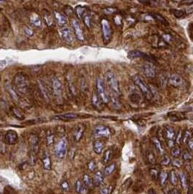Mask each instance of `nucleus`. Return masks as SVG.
<instances>
[{"label":"nucleus","mask_w":193,"mask_h":194,"mask_svg":"<svg viewBox=\"0 0 193 194\" xmlns=\"http://www.w3.org/2000/svg\"><path fill=\"white\" fill-rule=\"evenodd\" d=\"M132 78L134 83L138 86L140 91L142 92L143 95L145 96V98L148 100L151 99L152 98V92L150 91V88L145 83L144 79L138 75H134Z\"/></svg>","instance_id":"f257e3e1"},{"label":"nucleus","mask_w":193,"mask_h":194,"mask_svg":"<svg viewBox=\"0 0 193 194\" xmlns=\"http://www.w3.org/2000/svg\"><path fill=\"white\" fill-rule=\"evenodd\" d=\"M106 80L109 89H111V91H112L114 93H115V94L117 95V96L121 94L119 81H118V80L117 79L115 75L112 72L109 71L106 72Z\"/></svg>","instance_id":"f03ea898"},{"label":"nucleus","mask_w":193,"mask_h":194,"mask_svg":"<svg viewBox=\"0 0 193 194\" xmlns=\"http://www.w3.org/2000/svg\"><path fill=\"white\" fill-rule=\"evenodd\" d=\"M15 86L17 91L20 93H25L29 89V80L27 77L23 74H19L15 77Z\"/></svg>","instance_id":"7ed1b4c3"},{"label":"nucleus","mask_w":193,"mask_h":194,"mask_svg":"<svg viewBox=\"0 0 193 194\" xmlns=\"http://www.w3.org/2000/svg\"><path fill=\"white\" fill-rule=\"evenodd\" d=\"M96 90H97L98 95L101 99L102 102L104 103V104L109 102V93L106 92L105 83L101 78L97 79V81H96Z\"/></svg>","instance_id":"20e7f679"},{"label":"nucleus","mask_w":193,"mask_h":194,"mask_svg":"<svg viewBox=\"0 0 193 194\" xmlns=\"http://www.w3.org/2000/svg\"><path fill=\"white\" fill-rule=\"evenodd\" d=\"M67 149V141L66 137H62L58 143L56 144L55 148V153L58 158H64L66 153Z\"/></svg>","instance_id":"39448f33"},{"label":"nucleus","mask_w":193,"mask_h":194,"mask_svg":"<svg viewBox=\"0 0 193 194\" xmlns=\"http://www.w3.org/2000/svg\"><path fill=\"white\" fill-rule=\"evenodd\" d=\"M101 26L103 40L105 43H108L112 37V28L109 24V22L106 19H103L101 20Z\"/></svg>","instance_id":"423d86ee"},{"label":"nucleus","mask_w":193,"mask_h":194,"mask_svg":"<svg viewBox=\"0 0 193 194\" xmlns=\"http://www.w3.org/2000/svg\"><path fill=\"white\" fill-rule=\"evenodd\" d=\"M52 91L55 98L61 99L64 96V86L58 79L54 78L52 83Z\"/></svg>","instance_id":"0eeeda50"},{"label":"nucleus","mask_w":193,"mask_h":194,"mask_svg":"<svg viewBox=\"0 0 193 194\" xmlns=\"http://www.w3.org/2000/svg\"><path fill=\"white\" fill-rule=\"evenodd\" d=\"M94 135L97 137H106L108 138L110 136V129L106 126L103 125H99L96 126L94 129Z\"/></svg>","instance_id":"6e6552de"},{"label":"nucleus","mask_w":193,"mask_h":194,"mask_svg":"<svg viewBox=\"0 0 193 194\" xmlns=\"http://www.w3.org/2000/svg\"><path fill=\"white\" fill-rule=\"evenodd\" d=\"M143 70H144V75L150 78H153L155 77L156 74H157L155 67L151 63L144 64L143 66Z\"/></svg>","instance_id":"1a4fd4ad"},{"label":"nucleus","mask_w":193,"mask_h":194,"mask_svg":"<svg viewBox=\"0 0 193 194\" xmlns=\"http://www.w3.org/2000/svg\"><path fill=\"white\" fill-rule=\"evenodd\" d=\"M4 138H5L6 142H7L9 145H15L17 143V139H18L17 132L14 130L7 131L4 135Z\"/></svg>","instance_id":"9d476101"},{"label":"nucleus","mask_w":193,"mask_h":194,"mask_svg":"<svg viewBox=\"0 0 193 194\" xmlns=\"http://www.w3.org/2000/svg\"><path fill=\"white\" fill-rule=\"evenodd\" d=\"M72 26L73 29H74L76 37L80 41L84 40L85 38H84V34H83V29H82L78 20H76V19H74V20H72Z\"/></svg>","instance_id":"9b49d317"},{"label":"nucleus","mask_w":193,"mask_h":194,"mask_svg":"<svg viewBox=\"0 0 193 194\" xmlns=\"http://www.w3.org/2000/svg\"><path fill=\"white\" fill-rule=\"evenodd\" d=\"M169 83L174 87H182L183 86L185 81L180 75L177 74H173L169 77Z\"/></svg>","instance_id":"f8f14e48"},{"label":"nucleus","mask_w":193,"mask_h":194,"mask_svg":"<svg viewBox=\"0 0 193 194\" xmlns=\"http://www.w3.org/2000/svg\"><path fill=\"white\" fill-rule=\"evenodd\" d=\"M61 34L64 42L68 44L72 43L73 41H74V34L69 29L64 28L61 31Z\"/></svg>","instance_id":"ddd939ff"},{"label":"nucleus","mask_w":193,"mask_h":194,"mask_svg":"<svg viewBox=\"0 0 193 194\" xmlns=\"http://www.w3.org/2000/svg\"><path fill=\"white\" fill-rule=\"evenodd\" d=\"M85 129V127L83 124H79L78 126H76L74 132H73V137H74V139L76 142H79L82 139L83 134H84Z\"/></svg>","instance_id":"4468645a"},{"label":"nucleus","mask_w":193,"mask_h":194,"mask_svg":"<svg viewBox=\"0 0 193 194\" xmlns=\"http://www.w3.org/2000/svg\"><path fill=\"white\" fill-rule=\"evenodd\" d=\"M31 142V152L34 153L36 155L39 152V138L36 135H32L30 138Z\"/></svg>","instance_id":"2eb2a0df"},{"label":"nucleus","mask_w":193,"mask_h":194,"mask_svg":"<svg viewBox=\"0 0 193 194\" xmlns=\"http://www.w3.org/2000/svg\"><path fill=\"white\" fill-rule=\"evenodd\" d=\"M38 83H39V89H40L41 92H42V96H43V97L45 98V99H47L48 101H49L50 95V91H49V89H48L47 85L41 80H38Z\"/></svg>","instance_id":"dca6fc26"},{"label":"nucleus","mask_w":193,"mask_h":194,"mask_svg":"<svg viewBox=\"0 0 193 194\" xmlns=\"http://www.w3.org/2000/svg\"><path fill=\"white\" fill-rule=\"evenodd\" d=\"M77 117H78V115L75 114V113H66V114L55 116L52 119L58 120H71V119H76Z\"/></svg>","instance_id":"f3484780"},{"label":"nucleus","mask_w":193,"mask_h":194,"mask_svg":"<svg viewBox=\"0 0 193 194\" xmlns=\"http://www.w3.org/2000/svg\"><path fill=\"white\" fill-rule=\"evenodd\" d=\"M109 101H111L114 108L120 109L121 103L117 95H116L115 93H114L113 92H112L111 93H109Z\"/></svg>","instance_id":"a211bd4d"},{"label":"nucleus","mask_w":193,"mask_h":194,"mask_svg":"<svg viewBox=\"0 0 193 194\" xmlns=\"http://www.w3.org/2000/svg\"><path fill=\"white\" fill-rule=\"evenodd\" d=\"M144 57H147V55H146L145 53H144L143 52L137 51V50L130 51L128 53V58L131 60L136 59V58H144Z\"/></svg>","instance_id":"6ab92c4d"},{"label":"nucleus","mask_w":193,"mask_h":194,"mask_svg":"<svg viewBox=\"0 0 193 194\" xmlns=\"http://www.w3.org/2000/svg\"><path fill=\"white\" fill-rule=\"evenodd\" d=\"M104 148V142L101 140H95L93 142V150L97 154H101Z\"/></svg>","instance_id":"aec40b11"},{"label":"nucleus","mask_w":193,"mask_h":194,"mask_svg":"<svg viewBox=\"0 0 193 194\" xmlns=\"http://www.w3.org/2000/svg\"><path fill=\"white\" fill-rule=\"evenodd\" d=\"M103 179H104V176H103V173L100 171H98L97 172H96L94 175L93 183L95 184V186H100L103 183Z\"/></svg>","instance_id":"412c9836"},{"label":"nucleus","mask_w":193,"mask_h":194,"mask_svg":"<svg viewBox=\"0 0 193 194\" xmlns=\"http://www.w3.org/2000/svg\"><path fill=\"white\" fill-rule=\"evenodd\" d=\"M76 190L80 194H86L87 193V188L84 183L80 180H77L75 184Z\"/></svg>","instance_id":"4be33fe9"},{"label":"nucleus","mask_w":193,"mask_h":194,"mask_svg":"<svg viewBox=\"0 0 193 194\" xmlns=\"http://www.w3.org/2000/svg\"><path fill=\"white\" fill-rule=\"evenodd\" d=\"M54 14H55V18H56L57 22H58V25H59L60 26H64L66 24V18L64 15L61 14V13H58V12H55Z\"/></svg>","instance_id":"5701e85b"},{"label":"nucleus","mask_w":193,"mask_h":194,"mask_svg":"<svg viewBox=\"0 0 193 194\" xmlns=\"http://www.w3.org/2000/svg\"><path fill=\"white\" fill-rule=\"evenodd\" d=\"M92 102H93V104L94 105L95 107H96L97 109H101L102 108V104H103V102H102L101 99L100 98V97L99 96V95H98L97 92H95V93H93V97H92Z\"/></svg>","instance_id":"b1692460"},{"label":"nucleus","mask_w":193,"mask_h":194,"mask_svg":"<svg viewBox=\"0 0 193 194\" xmlns=\"http://www.w3.org/2000/svg\"><path fill=\"white\" fill-rule=\"evenodd\" d=\"M42 162H43L44 168L47 170H50L51 169V161L49 154L48 152H45L43 157H42Z\"/></svg>","instance_id":"393cba45"},{"label":"nucleus","mask_w":193,"mask_h":194,"mask_svg":"<svg viewBox=\"0 0 193 194\" xmlns=\"http://www.w3.org/2000/svg\"><path fill=\"white\" fill-rule=\"evenodd\" d=\"M152 142H153V144H154L155 148V149L157 150V152H158L160 154H163V153H164V148H163V145H162L160 141L157 138L153 137Z\"/></svg>","instance_id":"a878e982"},{"label":"nucleus","mask_w":193,"mask_h":194,"mask_svg":"<svg viewBox=\"0 0 193 194\" xmlns=\"http://www.w3.org/2000/svg\"><path fill=\"white\" fill-rule=\"evenodd\" d=\"M165 134H166V136L168 140L169 139H173L175 136H176V132L172 127L165 128Z\"/></svg>","instance_id":"bb28decb"},{"label":"nucleus","mask_w":193,"mask_h":194,"mask_svg":"<svg viewBox=\"0 0 193 194\" xmlns=\"http://www.w3.org/2000/svg\"><path fill=\"white\" fill-rule=\"evenodd\" d=\"M169 180H170V183L173 186H176L178 184V174L175 170H172L170 174H169Z\"/></svg>","instance_id":"cd10ccee"},{"label":"nucleus","mask_w":193,"mask_h":194,"mask_svg":"<svg viewBox=\"0 0 193 194\" xmlns=\"http://www.w3.org/2000/svg\"><path fill=\"white\" fill-rule=\"evenodd\" d=\"M112 151L111 150H107L105 151L104 154H103V159H102V161H103V164H106L110 161V160L112 159Z\"/></svg>","instance_id":"c85d7f7f"},{"label":"nucleus","mask_w":193,"mask_h":194,"mask_svg":"<svg viewBox=\"0 0 193 194\" xmlns=\"http://www.w3.org/2000/svg\"><path fill=\"white\" fill-rule=\"evenodd\" d=\"M179 179H180L181 184L182 186L183 187L184 189H186L188 186V182H187V174L185 172H181L179 174Z\"/></svg>","instance_id":"c756f323"},{"label":"nucleus","mask_w":193,"mask_h":194,"mask_svg":"<svg viewBox=\"0 0 193 194\" xmlns=\"http://www.w3.org/2000/svg\"><path fill=\"white\" fill-rule=\"evenodd\" d=\"M169 174L166 172H161L159 174V178H160V183L163 186H165L166 185V183H167L168 178H169Z\"/></svg>","instance_id":"7c9ffc66"},{"label":"nucleus","mask_w":193,"mask_h":194,"mask_svg":"<svg viewBox=\"0 0 193 194\" xmlns=\"http://www.w3.org/2000/svg\"><path fill=\"white\" fill-rule=\"evenodd\" d=\"M31 23L32 25H34V26L36 27H39L42 25V21H41V19L37 15H33L31 18Z\"/></svg>","instance_id":"2f4dec72"},{"label":"nucleus","mask_w":193,"mask_h":194,"mask_svg":"<svg viewBox=\"0 0 193 194\" xmlns=\"http://www.w3.org/2000/svg\"><path fill=\"white\" fill-rule=\"evenodd\" d=\"M85 8L83 6H77L75 9V12L77 15L80 18H83V17L85 16V15L86 14L85 13Z\"/></svg>","instance_id":"473e14b6"},{"label":"nucleus","mask_w":193,"mask_h":194,"mask_svg":"<svg viewBox=\"0 0 193 194\" xmlns=\"http://www.w3.org/2000/svg\"><path fill=\"white\" fill-rule=\"evenodd\" d=\"M147 158L148 160L149 163H150L151 164H155L156 162V157L155 155L154 154V153L151 150H148L147 152Z\"/></svg>","instance_id":"72a5a7b5"},{"label":"nucleus","mask_w":193,"mask_h":194,"mask_svg":"<svg viewBox=\"0 0 193 194\" xmlns=\"http://www.w3.org/2000/svg\"><path fill=\"white\" fill-rule=\"evenodd\" d=\"M83 183H84L85 186H86V187H91L92 186H93V180H92L91 178H90V177L89 175H87V174H85L84 177H83Z\"/></svg>","instance_id":"f704fd0d"},{"label":"nucleus","mask_w":193,"mask_h":194,"mask_svg":"<svg viewBox=\"0 0 193 194\" xmlns=\"http://www.w3.org/2000/svg\"><path fill=\"white\" fill-rule=\"evenodd\" d=\"M115 168H116V165H115V164H112L111 165L106 167L104 169V175L106 176L110 175V174L115 171Z\"/></svg>","instance_id":"c9c22d12"},{"label":"nucleus","mask_w":193,"mask_h":194,"mask_svg":"<svg viewBox=\"0 0 193 194\" xmlns=\"http://www.w3.org/2000/svg\"><path fill=\"white\" fill-rule=\"evenodd\" d=\"M6 141H5V138H4V136H2V135L0 134V152L4 153L6 152Z\"/></svg>","instance_id":"e433bc0d"},{"label":"nucleus","mask_w":193,"mask_h":194,"mask_svg":"<svg viewBox=\"0 0 193 194\" xmlns=\"http://www.w3.org/2000/svg\"><path fill=\"white\" fill-rule=\"evenodd\" d=\"M171 155H173L174 158H178L179 155H181V150L179 147H176L173 148L171 149Z\"/></svg>","instance_id":"4c0bfd02"},{"label":"nucleus","mask_w":193,"mask_h":194,"mask_svg":"<svg viewBox=\"0 0 193 194\" xmlns=\"http://www.w3.org/2000/svg\"><path fill=\"white\" fill-rule=\"evenodd\" d=\"M172 13H173V14L174 15L175 17L178 18L184 17L185 15V11H183V10H172Z\"/></svg>","instance_id":"58836bf2"},{"label":"nucleus","mask_w":193,"mask_h":194,"mask_svg":"<svg viewBox=\"0 0 193 194\" xmlns=\"http://www.w3.org/2000/svg\"><path fill=\"white\" fill-rule=\"evenodd\" d=\"M54 142V134L52 132L49 131L47 134V142L48 145H50L53 143Z\"/></svg>","instance_id":"ea45409f"},{"label":"nucleus","mask_w":193,"mask_h":194,"mask_svg":"<svg viewBox=\"0 0 193 194\" xmlns=\"http://www.w3.org/2000/svg\"><path fill=\"white\" fill-rule=\"evenodd\" d=\"M83 20H84V23L86 26H87L88 28H90L91 26V18L89 15L85 14V16L83 17Z\"/></svg>","instance_id":"a19ab883"},{"label":"nucleus","mask_w":193,"mask_h":194,"mask_svg":"<svg viewBox=\"0 0 193 194\" xmlns=\"http://www.w3.org/2000/svg\"><path fill=\"white\" fill-rule=\"evenodd\" d=\"M172 164H173L174 167H177V168H180V167L182 166V164H183V163H182V161H181L180 159H179L178 158H175L172 161Z\"/></svg>","instance_id":"79ce46f5"},{"label":"nucleus","mask_w":193,"mask_h":194,"mask_svg":"<svg viewBox=\"0 0 193 194\" xmlns=\"http://www.w3.org/2000/svg\"><path fill=\"white\" fill-rule=\"evenodd\" d=\"M191 138V133L190 131H186L183 135H182V141L183 142H186Z\"/></svg>","instance_id":"37998d69"},{"label":"nucleus","mask_w":193,"mask_h":194,"mask_svg":"<svg viewBox=\"0 0 193 194\" xmlns=\"http://www.w3.org/2000/svg\"><path fill=\"white\" fill-rule=\"evenodd\" d=\"M183 159L185 161H191L192 159V155L188 151H185L183 153Z\"/></svg>","instance_id":"c03bdc74"},{"label":"nucleus","mask_w":193,"mask_h":194,"mask_svg":"<svg viewBox=\"0 0 193 194\" xmlns=\"http://www.w3.org/2000/svg\"><path fill=\"white\" fill-rule=\"evenodd\" d=\"M13 114H14V115L15 116V117H17V118L23 119V117H23V115L20 112V110H17V109H16V108L13 109Z\"/></svg>","instance_id":"a18cd8bd"},{"label":"nucleus","mask_w":193,"mask_h":194,"mask_svg":"<svg viewBox=\"0 0 193 194\" xmlns=\"http://www.w3.org/2000/svg\"><path fill=\"white\" fill-rule=\"evenodd\" d=\"M170 162H171V159L170 158H169V155H165L163 157V159H162V162H161L162 164L165 166H167L170 164Z\"/></svg>","instance_id":"49530a36"},{"label":"nucleus","mask_w":193,"mask_h":194,"mask_svg":"<svg viewBox=\"0 0 193 194\" xmlns=\"http://www.w3.org/2000/svg\"><path fill=\"white\" fill-rule=\"evenodd\" d=\"M24 32H25V34H26V36L29 37H32L34 35L33 29H31V28H29V27H25Z\"/></svg>","instance_id":"de8ad7c7"},{"label":"nucleus","mask_w":193,"mask_h":194,"mask_svg":"<svg viewBox=\"0 0 193 194\" xmlns=\"http://www.w3.org/2000/svg\"><path fill=\"white\" fill-rule=\"evenodd\" d=\"M96 167H97V166H96V161H93V160H92V161H90V162H89L88 168H89V169L90 170V171L93 172L95 169H96Z\"/></svg>","instance_id":"09e8293b"},{"label":"nucleus","mask_w":193,"mask_h":194,"mask_svg":"<svg viewBox=\"0 0 193 194\" xmlns=\"http://www.w3.org/2000/svg\"><path fill=\"white\" fill-rule=\"evenodd\" d=\"M112 186H109V187L104 188L101 189V194H110L112 193Z\"/></svg>","instance_id":"8fccbe9b"},{"label":"nucleus","mask_w":193,"mask_h":194,"mask_svg":"<svg viewBox=\"0 0 193 194\" xmlns=\"http://www.w3.org/2000/svg\"><path fill=\"white\" fill-rule=\"evenodd\" d=\"M61 188H62V189L64 190H69L70 189V186L69 184L68 183V182L67 181H64L63 182V183L61 184Z\"/></svg>","instance_id":"3c124183"},{"label":"nucleus","mask_w":193,"mask_h":194,"mask_svg":"<svg viewBox=\"0 0 193 194\" xmlns=\"http://www.w3.org/2000/svg\"><path fill=\"white\" fill-rule=\"evenodd\" d=\"M150 173H151L152 177L154 180H156V179L157 178V177H158V175H159L158 172H157L156 169H155L150 170Z\"/></svg>","instance_id":"603ef678"},{"label":"nucleus","mask_w":193,"mask_h":194,"mask_svg":"<svg viewBox=\"0 0 193 194\" xmlns=\"http://www.w3.org/2000/svg\"><path fill=\"white\" fill-rule=\"evenodd\" d=\"M131 179H128V180H127L124 183V184L122 186V191H123V190H125L127 188H128V186H129V184L131 183Z\"/></svg>","instance_id":"864d4df0"},{"label":"nucleus","mask_w":193,"mask_h":194,"mask_svg":"<svg viewBox=\"0 0 193 194\" xmlns=\"http://www.w3.org/2000/svg\"><path fill=\"white\" fill-rule=\"evenodd\" d=\"M167 144H168V146L170 148H173L175 147V144H176V141L174 140V139H169V140L167 141Z\"/></svg>","instance_id":"5fc2aeb1"},{"label":"nucleus","mask_w":193,"mask_h":194,"mask_svg":"<svg viewBox=\"0 0 193 194\" xmlns=\"http://www.w3.org/2000/svg\"><path fill=\"white\" fill-rule=\"evenodd\" d=\"M115 12H117V9L115 8H106L104 10V13L106 14H112V13H115Z\"/></svg>","instance_id":"6e6d98bb"},{"label":"nucleus","mask_w":193,"mask_h":194,"mask_svg":"<svg viewBox=\"0 0 193 194\" xmlns=\"http://www.w3.org/2000/svg\"><path fill=\"white\" fill-rule=\"evenodd\" d=\"M154 16L157 19V20H159V21L163 22V23H166V24H168V22L166 21V19L163 18L162 17L161 15H157V14H156V15H154Z\"/></svg>","instance_id":"4d7b16f0"},{"label":"nucleus","mask_w":193,"mask_h":194,"mask_svg":"<svg viewBox=\"0 0 193 194\" xmlns=\"http://www.w3.org/2000/svg\"><path fill=\"white\" fill-rule=\"evenodd\" d=\"M182 142V131L179 130V133H178L177 135V138H176V142L178 143H181Z\"/></svg>","instance_id":"13d9d810"},{"label":"nucleus","mask_w":193,"mask_h":194,"mask_svg":"<svg viewBox=\"0 0 193 194\" xmlns=\"http://www.w3.org/2000/svg\"><path fill=\"white\" fill-rule=\"evenodd\" d=\"M187 146L190 148V150H193V138L191 137L189 140L187 141Z\"/></svg>","instance_id":"bf43d9fd"},{"label":"nucleus","mask_w":193,"mask_h":194,"mask_svg":"<svg viewBox=\"0 0 193 194\" xmlns=\"http://www.w3.org/2000/svg\"><path fill=\"white\" fill-rule=\"evenodd\" d=\"M170 194H181V192L179 191V189L173 188L172 189L171 191L170 192Z\"/></svg>","instance_id":"052dcab7"},{"label":"nucleus","mask_w":193,"mask_h":194,"mask_svg":"<svg viewBox=\"0 0 193 194\" xmlns=\"http://www.w3.org/2000/svg\"><path fill=\"white\" fill-rule=\"evenodd\" d=\"M0 10H1V9H0Z\"/></svg>","instance_id":"680f3d73"}]
</instances>
